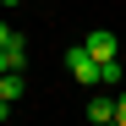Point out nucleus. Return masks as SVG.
Instances as JSON below:
<instances>
[{"label": "nucleus", "instance_id": "f257e3e1", "mask_svg": "<svg viewBox=\"0 0 126 126\" xmlns=\"http://www.w3.org/2000/svg\"><path fill=\"white\" fill-rule=\"evenodd\" d=\"M66 71L82 82V88H99V60L88 55V44H71L66 49Z\"/></svg>", "mask_w": 126, "mask_h": 126}, {"label": "nucleus", "instance_id": "f03ea898", "mask_svg": "<svg viewBox=\"0 0 126 126\" xmlns=\"http://www.w3.org/2000/svg\"><path fill=\"white\" fill-rule=\"evenodd\" d=\"M82 44H88V55H93V60H115V33H110V28H93Z\"/></svg>", "mask_w": 126, "mask_h": 126}, {"label": "nucleus", "instance_id": "7ed1b4c3", "mask_svg": "<svg viewBox=\"0 0 126 126\" xmlns=\"http://www.w3.org/2000/svg\"><path fill=\"white\" fill-rule=\"evenodd\" d=\"M6 66H11V71H22V66H28V38H22V33H11V38H6Z\"/></svg>", "mask_w": 126, "mask_h": 126}, {"label": "nucleus", "instance_id": "20e7f679", "mask_svg": "<svg viewBox=\"0 0 126 126\" xmlns=\"http://www.w3.org/2000/svg\"><path fill=\"white\" fill-rule=\"evenodd\" d=\"M88 115H93V126L115 121V93H104V99H88Z\"/></svg>", "mask_w": 126, "mask_h": 126}, {"label": "nucleus", "instance_id": "39448f33", "mask_svg": "<svg viewBox=\"0 0 126 126\" xmlns=\"http://www.w3.org/2000/svg\"><path fill=\"white\" fill-rule=\"evenodd\" d=\"M22 71H0V99H22Z\"/></svg>", "mask_w": 126, "mask_h": 126}, {"label": "nucleus", "instance_id": "423d86ee", "mask_svg": "<svg viewBox=\"0 0 126 126\" xmlns=\"http://www.w3.org/2000/svg\"><path fill=\"white\" fill-rule=\"evenodd\" d=\"M99 88H121V60H99Z\"/></svg>", "mask_w": 126, "mask_h": 126}, {"label": "nucleus", "instance_id": "0eeeda50", "mask_svg": "<svg viewBox=\"0 0 126 126\" xmlns=\"http://www.w3.org/2000/svg\"><path fill=\"white\" fill-rule=\"evenodd\" d=\"M115 121H121V126H126V88H121V93H115Z\"/></svg>", "mask_w": 126, "mask_h": 126}, {"label": "nucleus", "instance_id": "6e6552de", "mask_svg": "<svg viewBox=\"0 0 126 126\" xmlns=\"http://www.w3.org/2000/svg\"><path fill=\"white\" fill-rule=\"evenodd\" d=\"M6 115H11V99H0V126H6Z\"/></svg>", "mask_w": 126, "mask_h": 126}, {"label": "nucleus", "instance_id": "1a4fd4ad", "mask_svg": "<svg viewBox=\"0 0 126 126\" xmlns=\"http://www.w3.org/2000/svg\"><path fill=\"white\" fill-rule=\"evenodd\" d=\"M11 33H16V28H6V22H0V49H6V38H11Z\"/></svg>", "mask_w": 126, "mask_h": 126}, {"label": "nucleus", "instance_id": "9d476101", "mask_svg": "<svg viewBox=\"0 0 126 126\" xmlns=\"http://www.w3.org/2000/svg\"><path fill=\"white\" fill-rule=\"evenodd\" d=\"M0 71H11V66H6V49H0Z\"/></svg>", "mask_w": 126, "mask_h": 126}, {"label": "nucleus", "instance_id": "9b49d317", "mask_svg": "<svg viewBox=\"0 0 126 126\" xmlns=\"http://www.w3.org/2000/svg\"><path fill=\"white\" fill-rule=\"evenodd\" d=\"M0 6H22V0H0Z\"/></svg>", "mask_w": 126, "mask_h": 126}, {"label": "nucleus", "instance_id": "f8f14e48", "mask_svg": "<svg viewBox=\"0 0 126 126\" xmlns=\"http://www.w3.org/2000/svg\"><path fill=\"white\" fill-rule=\"evenodd\" d=\"M104 126H121V121H104Z\"/></svg>", "mask_w": 126, "mask_h": 126}]
</instances>
